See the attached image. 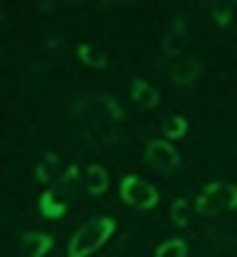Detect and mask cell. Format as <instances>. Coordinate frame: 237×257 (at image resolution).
I'll return each instance as SVG.
<instances>
[{
  "label": "cell",
  "instance_id": "9",
  "mask_svg": "<svg viewBox=\"0 0 237 257\" xmlns=\"http://www.w3.org/2000/svg\"><path fill=\"white\" fill-rule=\"evenodd\" d=\"M65 208H67V198H62L55 188L47 191L42 195V200H40V210H42L47 218H60V215L65 213Z\"/></svg>",
  "mask_w": 237,
  "mask_h": 257
},
{
  "label": "cell",
  "instance_id": "4",
  "mask_svg": "<svg viewBox=\"0 0 237 257\" xmlns=\"http://www.w3.org/2000/svg\"><path fill=\"white\" fill-rule=\"evenodd\" d=\"M146 161L153 168H158L161 173H168V171H173L178 166V154H175V149L170 146L168 141L158 139V141H151L146 146Z\"/></svg>",
  "mask_w": 237,
  "mask_h": 257
},
{
  "label": "cell",
  "instance_id": "13",
  "mask_svg": "<svg viewBox=\"0 0 237 257\" xmlns=\"http://www.w3.org/2000/svg\"><path fill=\"white\" fill-rule=\"evenodd\" d=\"M185 131H188V121H185L183 116H178V114L168 116L166 124H163V136H166V139H180Z\"/></svg>",
  "mask_w": 237,
  "mask_h": 257
},
{
  "label": "cell",
  "instance_id": "7",
  "mask_svg": "<svg viewBox=\"0 0 237 257\" xmlns=\"http://www.w3.org/2000/svg\"><path fill=\"white\" fill-rule=\"evenodd\" d=\"M183 47H185V25H183V20H178L163 37V52L168 57H178Z\"/></svg>",
  "mask_w": 237,
  "mask_h": 257
},
{
  "label": "cell",
  "instance_id": "5",
  "mask_svg": "<svg viewBox=\"0 0 237 257\" xmlns=\"http://www.w3.org/2000/svg\"><path fill=\"white\" fill-rule=\"evenodd\" d=\"M168 74H170L173 82H178V84H188V82H193V79L200 74V62L193 60V57L173 60V64L168 67Z\"/></svg>",
  "mask_w": 237,
  "mask_h": 257
},
{
  "label": "cell",
  "instance_id": "11",
  "mask_svg": "<svg viewBox=\"0 0 237 257\" xmlns=\"http://www.w3.org/2000/svg\"><path fill=\"white\" fill-rule=\"evenodd\" d=\"M57 168H60L57 156H55V154H45V156L40 159V163H37L35 173H37V178H40L42 183H50V181H55V176H57Z\"/></svg>",
  "mask_w": 237,
  "mask_h": 257
},
{
  "label": "cell",
  "instance_id": "12",
  "mask_svg": "<svg viewBox=\"0 0 237 257\" xmlns=\"http://www.w3.org/2000/svg\"><path fill=\"white\" fill-rule=\"evenodd\" d=\"M79 57H82V62L89 64V67H104V64H106L104 50L99 47V45H94V42L82 45V47H79Z\"/></svg>",
  "mask_w": 237,
  "mask_h": 257
},
{
  "label": "cell",
  "instance_id": "16",
  "mask_svg": "<svg viewBox=\"0 0 237 257\" xmlns=\"http://www.w3.org/2000/svg\"><path fill=\"white\" fill-rule=\"evenodd\" d=\"M230 13H232V8H227V5H222V8H215V23H217V25H227V18H230Z\"/></svg>",
  "mask_w": 237,
  "mask_h": 257
},
{
  "label": "cell",
  "instance_id": "10",
  "mask_svg": "<svg viewBox=\"0 0 237 257\" xmlns=\"http://www.w3.org/2000/svg\"><path fill=\"white\" fill-rule=\"evenodd\" d=\"M106 188H109V173L97 163L89 166V171H87V191L94 193V195H102Z\"/></svg>",
  "mask_w": 237,
  "mask_h": 257
},
{
  "label": "cell",
  "instance_id": "15",
  "mask_svg": "<svg viewBox=\"0 0 237 257\" xmlns=\"http://www.w3.org/2000/svg\"><path fill=\"white\" fill-rule=\"evenodd\" d=\"M170 218H173L175 225H188V220H190V208H188V203L183 198L170 205Z\"/></svg>",
  "mask_w": 237,
  "mask_h": 257
},
{
  "label": "cell",
  "instance_id": "14",
  "mask_svg": "<svg viewBox=\"0 0 237 257\" xmlns=\"http://www.w3.org/2000/svg\"><path fill=\"white\" fill-rule=\"evenodd\" d=\"M188 255V245L183 242V240H168V242H163L158 250H156V257H185Z\"/></svg>",
  "mask_w": 237,
  "mask_h": 257
},
{
  "label": "cell",
  "instance_id": "3",
  "mask_svg": "<svg viewBox=\"0 0 237 257\" xmlns=\"http://www.w3.org/2000/svg\"><path fill=\"white\" fill-rule=\"evenodd\" d=\"M121 198L134 208H153L158 200V193L151 183H146L136 176H126L121 181Z\"/></svg>",
  "mask_w": 237,
  "mask_h": 257
},
{
  "label": "cell",
  "instance_id": "6",
  "mask_svg": "<svg viewBox=\"0 0 237 257\" xmlns=\"http://www.w3.org/2000/svg\"><path fill=\"white\" fill-rule=\"evenodd\" d=\"M131 101H134V106H138V109H151V106L158 104V92L148 82L136 79L134 84H131Z\"/></svg>",
  "mask_w": 237,
  "mask_h": 257
},
{
  "label": "cell",
  "instance_id": "8",
  "mask_svg": "<svg viewBox=\"0 0 237 257\" xmlns=\"http://www.w3.org/2000/svg\"><path fill=\"white\" fill-rule=\"evenodd\" d=\"M52 247V237L50 235H40V232H30L23 237V250L28 257H42L50 252Z\"/></svg>",
  "mask_w": 237,
  "mask_h": 257
},
{
  "label": "cell",
  "instance_id": "2",
  "mask_svg": "<svg viewBox=\"0 0 237 257\" xmlns=\"http://www.w3.org/2000/svg\"><path fill=\"white\" fill-rule=\"evenodd\" d=\"M237 208V186L232 183H210L198 198H195V210L200 215H217L225 210Z\"/></svg>",
  "mask_w": 237,
  "mask_h": 257
},
{
  "label": "cell",
  "instance_id": "1",
  "mask_svg": "<svg viewBox=\"0 0 237 257\" xmlns=\"http://www.w3.org/2000/svg\"><path fill=\"white\" fill-rule=\"evenodd\" d=\"M114 227H116V223L111 218H104V215L92 218L82 230H77L74 237L69 240L67 257H87L92 252H97L104 242L111 237Z\"/></svg>",
  "mask_w": 237,
  "mask_h": 257
}]
</instances>
